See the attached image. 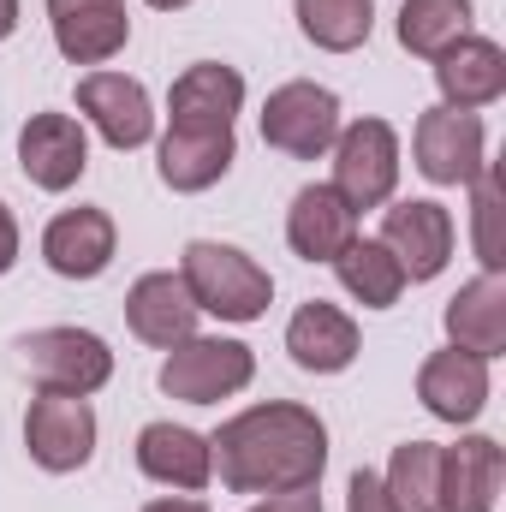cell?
Masks as SVG:
<instances>
[{"instance_id":"6da1fadb","label":"cell","mask_w":506,"mask_h":512,"mask_svg":"<svg viewBox=\"0 0 506 512\" xmlns=\"http://www.w3.org/2000/svg\"><path fill=\"white\" fill-rule=\"evenodd\" d=\"M215 477L233 495H298L316 489L328 471V423L298 399H268L227 417L209 435Z\"/></svg>"},{"instance_id":"4316f807","label":"cell","mask_w":506,"mask_h":512,"mask_svg":"<svg viewBox=\"0 0 506 512\" xmlns=\"http://www.w3.org/2000/svg\"><path fill=\"white\" fill-rule=\"evenodd\" d=\"M381 483L399 512H441V441H399Z\"/></svg>"},{"instance_id":"3957f363","label":"cell","mask_w":506,"mask_h":512,"mask_svg":"<svg viewBox=\"0 0 506 512\" xmlns=\"http://www.w3.org/2000/svg\"><path fill=\"white\" fill-rule=\"evenodd\" d=\"M256 376V352L245 340H221V334H191L167 352L161 364V393L185 399V405H221L233 393H245Z\"/></svg>"},{"instance_id":"1f68e13d","label":"cell","mask_w":506,"mask_h":512,"mask_svg":"<svg viewBox=\"0 0 506 512\" xmlns=\"http://www.w3.org/2000/svg\"><path fill=\"white\" fill-rule=\"evenodd\" d=\"M143 512H209L197 495H161V501H149Z\"/></svg>"},{"instance_id":"836d02e7","label":"cell","mask_w":506,"mask_h":512,"mask_svg":"<svg viewBox=\"0 0 506 512\" xmlns=\"http://www.w3.org/2000/svg\"><path fill=\"white\" fill-rule=\"evenodd\" d=\"M143 6H155V12H179V6H191V0H143Z\"/></svg>"},{"instance_id":"e0dca14e","label":"cell","mask_w":506,"mask_h":512,"mask_svg":"<svg viewBox=\"0 0 506 512\" xmlns=\"http://www.w3.org/2000/svg\"><path fill=\"white\" fill-rule=\"evenodd\" d=\"M417 399L441 423H477L483 405H489V358L459 352V346L429 352L423 370H417Z\"/></svg>"},{"instance_id":"277c9868","label":"cell","mask_w":506,"mask_h":512,"mask_svg":"<svg viewBox=\"0 0 506 512\" xmlns=\"http://www.w3.org/2000/svg\"><path fill=\"white\" fill-rule=\"evenodd\" d=\"M18 352H24V370L42 393L90 399V393H102L114 382V346L90 328H36V334L18 340Z\"/></svg>"},{"instance_id":"e575fe53","label":"cell","mask_w":506,"mask_h":512,"mask_svg":"<svg viewBox=\"0 0 506 512\" xmlns=\"http://www.w3.org/2000/svg\"><path fill=\"white\" fill-rule=\"evenodd\" d=\"M251 512H274V507H268V501H256V507H251Z\"/></svg>"},{"instance_id":"cb8c5ba5","label":"cell","mask_w":506,"mask_h":512,"mask_svg":"<svg viewBox=\"0 0 506 512\" xmlns=\"http://www.w3.org/2000/svg\"><path fill=\"white\" fill-rule=\"evenodd\" d=\"M334 274H340V286H346L364 310H393L399 292L411 286L405 268H399V256L387 251L381 239H352L346 251L334 256Z\"/></svg>"},{"instance_id":"5b68a950","label":"cell","mask_w":506,"mask_h":512,"mask_svg":"<svg viewBox=\"0 0 506 512\" xmlns=\"http://www.w3.org/2000/svg\"><path fill=\"white\" fill-rule=\"evenodd\" d=\"M340 137V96L328 84L292 78L280 90H268L262 102V143L292 155V161H322Z\"/></svg>"},{"instance_id":"7c38bea8","label":"cell","mask_w":506,"mask_h":512,"mask_svg":"<svg viewBox=\"0 0 506 512\" xmlns=\"http://www.w3.org/2000/svg\"><path fill=\"white\" fill-rule=\"evenodd\" d=\"M114 251H120L114 215L96 209V203L60 209V215L42 227V262H48L60 280H96V274H108Z\"/></svg>"},{"instance_id":"484cf974","label":"cell","mask_w":506,"mask_h":512,"mask_svg":"<svg viewBox=\"0 0 506 512\" xmlns=\"http://www.w3.org/2000/svg\"><path fill=\"white\" fill-rule=\"evenodd\" d=\"M459 36H471V0H399V48L417 60H441Z\"/></svg>"},{"instance_id":"7a4b0ae2","label":"cell","mask_w":506,"mask_h":512,"mask_svg":"<svg viewBox=\"0 0 506 512\" xmlns=\"http://www.w3.org/2000/svg\"><path fill=\"white\" fill-rule=\"evenodd\" d=\"M179 280H185L191 304L221 322H256V316H268V298H274L268 268L251 251L221 245V239H191L179 256Z\"/></svg>"},{"instance_id":"8fae6325","label":"cell","mask_w":506,"mask_h":512,"mask_svg":"<svg viewBox=\"0 0 506 512\" xmlns=\"http://www.w3.org/2000/svg\"><path fill=\"white\" fill-rule=\"evenodd\" d=\"M78 114L96 126V137L108 149H143L155 137V108H149V90L126 78V72H84L78 78Z\"/></svg>"},{"instance_id":"5bb4252c","label":"cell","mask_w":506,"mask_h":512,"mask_svg":"<svg viewBox=\"0 0 506 512\" xmlns=\"http://www.w3.org/2000/svg\"><path fill=\"white\" fill-rule=\"evenodd\" d=\"M239 108H245V78H239V66H221V60L185 66L167 90L173 131H233Z\"/></svg>"},{"instance_id":"9a60e30c","label":"cell","mask_w":506,"mask_h":512,"mask_svg":"<svg viewBox=\"0 0 506 512\" xmlns=\"http://www.w3.org/2000/svg\"><path fill=\"white\" fill-rule=\"evenodd\" d=\"M137 471L161 489H179V495H197L215 483V453H209V435L185 429V423H143L137 429Z\"/></svg>"},{"instance_id":"d4e9b609","label":"cell","mask_w":506,"mask_h":512,"mask_svg":"<svg viewBox=\"0 0 506 512\" xmlns=\"http://www.w3.org/2000/svg\"><path fill=\"white\" fill-rule=\"evenodd\" d=\"M292 18L322 54H352L376 30V0H292Z\"/></svg>"},{"instance_id":"f1b7e54d","label":"cell","mask_w":506,"mask_h":512,"mask_svg":"<svg viewBox=\"0 0 506 512\" xmlns=\"http://www.w3.org/2000/svg\"><path fill=\"white\" fill-rule=\"evenodd\" d=\"M346 512H399L393 507V495H387V483H381V471H352V483H346Z\"/></svg>"},{"instance_id":"4dcf8cb0","label":"cell","mask_w":506,"mask_h":512,"mask_svg":"<svg viewBox=\"0 0 506 512\" xmlns=\"http://www.w3.org/2000/svg\"><path fill=\"white\" fill-rule=\"evenodd\" d=\"M274 512H322V495L316 489H298V495H268Z\"/></svg>"},{"instance_id":"8992f818","label":"cell","mask_w":506,"mask_h":512,"mask_svg":"<svg viewBox=\"0 0 506 512\" xmlns=\"http://www.w3.org/2000/svg\"><path fill=\"white\" fill-rule=\"evenodd\" d=\"M334 191L364 215V209H387L393 185H399V131L387 120H352L334 137Z\"/></svg>"},{"instance_id":"7402d4cb","label":"cell","mask_w":506,"mask_h":512,"mask_svg":"<svg viewBox=\"0 0 506 512\" xmlns=\"http://www.w3.org/2000/svg\"><path fill=\"white\" fill-rule=\"evenodd\" d=\"M233 161H239V137H233V131H173L167 126L161 149H155L161 185H167V191H185V197L221 185V179L233 173Z\"/></svg>"},{"instance_id":"ac0fdd59","label":"cell","mask_w":506,"mask_h":512,"mask_svg":"<svg viewBox=\"0 0 506 512\" xmlns=\"http://www.w3.org/2000/svg\"><path fill=\"white\" fill-rule=\"evenodd\" d=\"M435 90H441V108H489L506 96V48L495 36H459L441 60H435Z\"/></svg>"},{"instance_id":"d6986e66","label":"cell","mask_w":506,"mask_h":512,"mask_svg":"<svg viewBox=\"0 0 506 512\" xmlns=\"http://www.w3.org/2000/svg\"><path fill=\"white\" fill-rule=\"evenodd\" d=\"M286 352H292V364L310 370V376H340V370L358 364V322H352L340 304L310 298V304H298L292 322H286Z\"/></svg>"},{"instance_id":"ba28073f","label":"cell","mask_w":506,"mask_h":512,"mask_svg":"<svg viewBox=\"0 0 506 512\" xmlns=\"http://www.w3.org/2000/svg\"><path fill=\"white\" fill-rule=\"evenodd\" d=\"M411 155L429 185H471L489 161V131L465 108H429L411 126Z\"/></svg>"},{"instance_id":"603a6c76","label":"cell","mask_w":506,"mask_h":512,"mask_svg":"<svg viewBox=\"0 0 506 512\" xmlns=\"http://www.w3.org/2000/svg\"><path fill=\"white\" fill-rule=\"evenodd\" d=\"M447 340L459 352L477 358H501L506 352V274H477L447 298Z\"/></svg>"},{"instance_id":"44dd1931","label":"cell","mask_w":506,"mask_h":512,"mask_svg":"<svg viewBox=\"0 0 506 512\" xmlns=\"http://www.w3.org/2000/svg\"><path fill=\"white\" fill-rule=\"evenodd\" d=\"M358 239V209L334 185H304L286 209V245L304 262H334Z\"/></svg>"},{"instance_id":"83f0119b","label":"cell","mask_w":506,"mask_h":512,"mask_svg":"<svg viewBox=\"0 0 506 512\" xmlns=\"http://www.w3.org/2000/svg\"><path fill=\"white\" fill-rule=\"evenodd\" d=\"M501 215H506V173L495 161H483V173L471 179V251L483 262V274H501L506 268Z\"/></svg>"},{"instance_id":"4fadbf2b","label":"cell","mask_w":506,"mask_h":512,"mask_svg":"<svg viewBox=\"0 0 506 512\" xmlns=\"http://www.w3.org/2000/svg\"><path fill=\"white\" fill-rule=\"evenodd\" d=\"M48 30L72 66H108L131 42L126 0H48Z\"/></svg>"},{"instance_id":"52a82bcc","label":"cell","mask_w":506,"mask_h":512,"mask_svg":"<svg viewBox=\"0 0 506 512\" xmlns=\"http://www.w3.org/2000/svg\"><path fill=\"white\" fill-rule=\"evenodd\" d=\"M24 447L48 477H72L96 459V411L78 393H36L24 411Z\"/></svg>"},{"instance_id":"d6a6232c","label":"cell","mask_w":506,"mask_h":512,"mask_svg":"<svg viewBox=\"0 0 506 512\" xmlns=\"http://www.w3.org/2000/svg\"><path fill=\"white\" fill-rule=\"evenodd\" d=\"M18 30V0H0V42Z\"/></svg>"},{"instance_id":"30bf717a","label":"cell","mask_w":506,"mask_h":512,"mask_svg":"<svg viewBox=\"0 0 506 512\" xmlns=\"http://www.w3.org/2000/svg\"><path fill=\"white\" fill-rule=\"evenodd\" d=\"M453 215L435 197H411V203H387L381 209V245L399 256L405 280H435L453 262Z\"/></svg>"},{"instance_id":"ffe728a7","label":"cell","mask_w":506,"mask_h":512,"mask_svg":"<svg viewBox=\"0 0 506 512\" xmlns=\"http://www.w3.org/2000/svg\"><path fill=\"white\" fill-rule=\"evenodd\" d=\"M506 489V453L495 435H465L441 447V512H495Z\"/></svg>"},{"instance_id":"9c48e42d","label":"cell","mask_w":506,"mask_h":512,"mask_svg":"<svg viewBox=\"0 0 506 512\" xmlns=\"http://www.w3.org/2000/svg\"><path fill=\"white\" fill-rule=\"evenodd\" d=\"M18 167H24V179L36 185V191H72L84 173H90V131L78 114H54V108H42V114H30L24 131H18Z\"/></svg>"},{"instance_id":"2e32d148","label":"cell","mask_w":506,"mask_h":512,"mask_svg":"<svg viewBox=\"0 0 506 512\" xmlns=\"http://www.w3.org/2000/svg\"><path fill=\"white\" fill-rule=\"evenodd\" d=\"M197 304H191V292H185V280L173 274V268H155V274H137L126 292V328L143 340V346H161V352H173L179 340H191L197 334Z\"/></svg>"},{"instance_id":"f546056e","label":"cell","mask_w":506,"mask_h":512,"mask_svg":"<svg viewBox=\"0 0 506 512\" xmlns=\"http://www.w3.org/2000/svg\"><path fill=\"white\" fill-rule=\"evenodd\" d=\"M12 262H18V221H12V209L0 203V274H12Z\"/></svg>"}]
</instances>
